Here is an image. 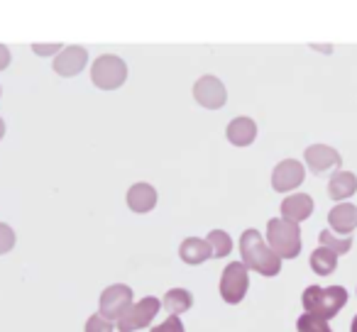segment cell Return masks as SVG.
<instances>
[{"label":"cell","mask_w":357,"mask_h":332,"mask_svg":"<svg viewBox=\"0 0 357 332\" xmlns=\"http://www.w3.org/2000/svg\"><path fill=\"white\" fill-rule=\"evenodd\" d=\"M240 257L243 264L262 276H277L282 269V259L269 249L267 242H262V235L257 230H245L240 237Z\"/></svg>","instance_id":"1"},{"label":"cell","mask_w":357,"mask_h":332,"mask_svg":"<svg viewBox=\"0 0 357 332\" xmlns=\"http://www.w3.org/2000/svg\"><path fill=\"white\" fill-rule=\"evenodd\" d=\"M347 303V291L342 286H308L303 291V308L311 315L321 317V320H331L340 313V308H345Z\"/></svg>","instance_id":"2"},{"label":"cell","mask_w":357,"mask_h":332,"mask_svg":"<svg viewBox=\"0 0 357 332\" xmlns=\"http://www.w3.org/2000/svg\"><path fill=\"white\" fill-rule=\"evenodd\" d=\"M267 244L279 259H294L301 252V230L296 223L274 218L267 225Z\"/></svg>","instance_id":"3"},{"label":"cell","mask_w":357,"mask_h":332,"mask_svg":"<svg viewBox=\"0 0 357 332\" xmlns=\"http://www.w3.org/2000/svg\"><path fill=\"white\" fill-rule=\"evenodd\" d=\"M128 79V66L120 56L115 54H103L93 61V69H91V81H93L98 88L103 90H115L125 84Z\"/></svg>","instance_id":"4"},{"label":"cell","mask_w":357,"mask_h":332,"mask_svg":"<svg viewBox=\"0 0 357 332\" xmlns=\"http://www.w3.org/2000/svg\"><path fill=\"white\" fill-rule=\"evenodd\" d=\"M159 308H162V303H159V298H154V296H147L139 303H132V306H130L128 310L118 317V330L120 332L142 330L144 325H149V322L154 320V315L159 313Z\"/></svg>","instance_id":"5"},{"label":"cell","mask_w":357,"mask_h":332,"mask_svg":"<svg viewBox=\"0 0 357 332\" xmlns=\"http://www.w3.org/2000/svg\"><path fill=\"white\" fill-rule=\"evenodd\" d=\"M250 269L245 267L243 262H233L225 267L223 276H220V296H223L225 303H240L248 293L250 286V276H248Z\"/></svg>","instance_id":"6"},{"label":"cell","mask_w":357,"mask_h":332,"mask_svg":"<svg viewBox=\"0 0 357 332\" xmlns=\"http://www.w3.org/2000/svg\"><path fill=\"white\" fill-rule=\"evenodd\" d=\"M130 306H132V288L125 283H115L100 293V315L105 320H118Z\"/></svg>","instance_id":"7"},{"label":"cell","mask_w":357,"mask_h":332,"mask_svg":"<svg viewBox=\"0 0 357 332\" xmlns=\"http://www.w3.org/2000/svg\"><path fill=\"white\" fill-rule=\"evenodd\" d=\"M194 98L204 108L218 110L228 103V90H225L223 81H218L215 76H201L194 86Z\"/></svg>","instance_id":"8"},{"label":"cell","mask_w":357,"mask_h":332,"mask_svg":"<svg viewBox=\"0 0 357 332\" xmlns=\"http://www.w3.org/2000/svg\"><path fill=\"white\" fill-rule=\"evenodd\" d=\"M306 179V171H303L301 161L296 159H284L282 164L274 166V174H272V186L277 193H287V191H294L303 184Z\"/></svg>","instance_id":"9"},{"label":"cell","mask_w":357,"mask_h":332,"mask_svg":"<svg viewBox=\"0 0 357 332\" xmlns=\"http://www.w3.org/2000/svg\"><path fill=\"white\" fill-rule=\"evenodd\" d=\"M89 61V52L84 47H64L54 59V71L59 76H76L84 71Z\"/></svg>","instance_id":"10"},{"label":"cell","mask_w":357,"mask_h":332,"mask_svg":"<svg viewBox=\"0 0 357 332\" xmlns=\"http://www.w3.org/2000/svg\"><path fill=\"white\" fill-rule=\"evenodd\" d=\"M303 159H306L308 169H311L313 174H323V171L333 169V166L340 164V154L333 147H328V144H313V147H308Z\"/></svg>","instance_id":"11"},{"label":"cell","mask_w":357,"mask_h":332,"mask_svg":"<svg viewBox=\"0 0 357 332\" xmlns=\"http://www.w3.org/2000/svg\"><path fill=\"white\" fill-rule=\"evenodd\" d=\"M313 213V200L306 193H294L289 198L282 200V218L289 223H303L306 218H311Z\"/></svg>","instance_id":"12"},{"label":"cell","mask_w":357,"mask_h":332,"mask_svg":"<svg viewBox=\"0 0 357 332\" xmlns=\"http://www.w3.org/2000/svg\"><path fill=\"white\" fill-rule=\"evenodd\" d=\"M328 220L337 235H350L357 228V208L352 203H340L328 213Z\"/></svg>","instance_id":"13"},{"label":"cell","mask_w":357,"mask_h":332,"mask_svg":"<svg viewBox=\"0 0 357 332\" xmlns=\"http://www.w3.org/2000/svg\"><path fill=\"white\" fill-rule=\"evenodd\" d=\"M128 205L135 213H149L157 205V191L149 184H135L128 191Z\"/></svg>","instance_id":"14"},{"label":"cell","mask_w":357,"mask_h":332,"mask_svg":"<svg viewBox=\"0 0 357 332\" xmlns=\"http://www.w3.org/2000/svg\"><path fill=\"white\" fill-rule=\"evenodd\" d=\"M178 257H181V262L191 264V267H196V264H204L206 259H211L213 254H211V247L206 239H199V237H189L181 242V247H178Z\"/></svg>","instance_id":"15"},{"label":"cell","mask_w":357,"mask_h":332,"mask_svg":"<svg viewBox=\"0 0 357 332\" xmlns=\"http://www.w3.org/2000/svg\"><path fill=\"white\" fill-rule=\"evenodd\" d=\"M257 137V125L250 118H235L233 122L228 125V139L235 144V147H248V144L255 142Z\"/></svg>","instance_id":"16"},{"label":"cell","mask_w":357,"mask_h":332,"mask_svg":"<svg viewBox=\"0 0 357 332\" xmlns=\"http://www.w3.org/2000/svg\"><path fill=\"white\" fill-rule=\"evenodd\" d=\"M355 191H357L355 174H350V171H335V174L331 176V184H328V196H331L333 200L350 198Z\"/></svg>","instance_id":"17"},{"label":"cell","mask_w":357,"mask_h":332,"mask_svg":"<svg viewBox=\"0 0 357 332\" xmlns=\"http://www.w3.org/2000/svg\"><path fill=\"white\" fill-rule=\"evenodd\" d=\"M194 306V296H191L186 288H172V291L164 293V310L169 315H181L189 308Z\"/></svg>","instance_id":"18"},{"label":"cell","mask_w":357,"mask_h":332,"mask_svg":"<svg viewBox=\"0 0 357 332\" xmlns=\"http://www.w3.org/2000/svg\"><path fill=\"white\" fill-rule=\"evenodd\" d=\"M337 267V254L328 247H318L316 252L311 254V269L318 274V276H331Z\"/></svg>","instance_id":"19"},{"label":"cell","mask_w":357,"mask_h":332,"mask_svg":"<svg viewBox=\"0 0 357 332\" xmlns=\"http://www.w3.org/2000/svg\"><path fill=\"white\" fill-rule=\"evenodd\" d=\"M318 239H321V247L333 249L335 254H345V252H350V247H352V239L347 237V235H335L333 230H323V232L318 235Z\"/></svg>","instance_id":"20"},{"label":"cell","mask_w":357,"mask_h":332,"mask_svg":"<svg viewBox=\"0 0 357 332\" xmlns=\"http://www.w3.org/2000/svg\"><path fill=\"white\" fill-rule=\"evenodd\" d=\"M208 247H211V254L213 257H228L230 254V249H233V242H230V235L228 232H223V230H213V232L208 235Z\"/></svg>","instance_id":"21"},{"label":"cell","mask_w":357,"mask_h":332,"mask_svg":"<svg viewBox=\"0 0 357 332\" xmlns=\"http://www.w3.org/2000/svg\"><path fill=\"white\" fill-rule=\"evenodd\" d=\"M296 330L298 332H333L331 327H328V320H321V317L311 315V313H306V315L298 317Z\"/></svg>","instance_id":"22"},{"label":"cell","mask_w":357,"mask_h":332,"mask_svg":"<svg viewBox=\"0 0 357 332\" xmlns=\"http://www.w3.org/2000/svg\"><path fill=\"white\" fill-rule=\"evenodd\" d=\"M13 247H15V232H13L10 225L0 223V254L10 252Z\"/></svg>","instance_id":"23"},{"label":"cell","mask_w":357,"mask_h":332,"mask_svg":"<svg viewBox=\"0 0 357 332\" xmlns=\"http://www.w3.org/2000/svg\"><path fill=\"white\" fill-rule=\"evenodd\" d=\"M86 332H113V322L105 320L103 315H91L89 322H86Z\"/></svg>","instance_id":"24"},{"label":"cell","mask_w":357,"mask_h":332,"mask_svg":"<svg viewBox=\"0 0 357 332\" xmlns=\"http://www.w3.org/2000/svg\"><path fill=\"white\" fill-rule=\"evenodd\" d=\"M152 332H186V330H184V322L178 320V315H172V317H167L162 325L154 327Z\"/></svg>","instance_id":"25"},{"label":"cell","mask_w":357,"mask_h":332,"mask_svg":"<svg viewBox=\"0 0 357 332\" xmlns=\"http://www.w3.org/2000/svg\"><path fill=\"white\" fill-rule=\"evenodd\" d=\"M32 52L35 54H56V52H61V45H32Z\"/></svg>","instance_id":"26"},{"label":"cell","mask_w":357,"mask_h":332,"mask_svg":"<svg viewBox=\"0 0 357 332\" xmlns=\"http://www.w3.org/2000/svg\"><path fill=\"white\" fill-rule=\"evenodd\" d=\"M8 64H10V49L6 45H0V71L8 69Z\"/></svg>","instance_id":"27"},{"label":"cell","mask_w":357,"mask_h":332,"mask_svg":"<svg viewBox=\"0 0 357 332\" xmlns=\"http://www.w3.org/2000/svg\"><path fill=\"white\" fill-rule=\"evenodd\" d=\"M3 134H6V122H3V118H0V139H3Z\"/></svg>","instance_id":"28"},{"label":"cell","mask_w":357,"mask_h":332,"mask_svg":"<svg viewBox=\"0 0 357 332\" xmlns=\"http://www.w3.org/2000/svg\"><path fill=\"white\" fill-rule=\"evenodd\" d=\"M350 332H357V315H355V320H352V330Z\"/></svg>","instance_id":"29"},{"label":"cell","mask_w":357,"mask_h":332,"mask_svg":"<svg viewBox=\"0 0 357 332\" xmlns=\"http://www.w3.org/2000/svg\"><path fill=\"white\" fill-rule=\"evenodd\" d=\"M0 93H3V88H0Z\"/></svg>","instance_id":"30"}]
</instances>
